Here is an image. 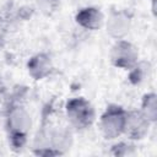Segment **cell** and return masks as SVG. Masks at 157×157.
Returning a JSON list of instances; mask_svg holds the SVG:
<instances>
[{
  "label": "cell",
  "instance_id": "obj_1",
  "mask_svg": "<svg viewBox=\"0 0 157 157\" xmlns=\"http://www.w3.org/2000/svg\"><path fill=\"white\" fill-rule=\"evenodd\" d=\"M66 115L70 124L78 130L90 128L94 121V109L82 97L72 98L66 103Z\"/></svg>",
  "mask_w": 157,
  "mask_h": 157
},
{
  "label": "cell",
  "instance_id": "obj_2",
  "mask_svg": "<svg viewBox=\"0 0 157 157\" xmlns=\"http://www.w3.org/2000/svg\"><path fill=\"white\" fill-rule=\"evenodd\" d=\"M126 110L118 105L110 104L101 117V131L105 139H115L124 132L126 121Z\"/></svg>",
  "mask_w": 157,
  "mask_h": 157
},
{
  "label": "cell",
  "instance_id": "obj_3",
  "mask_svg": "<svg viewBox=\"0 0 157 157\" xmlns=\"http://www.w3.org/2000/svg\"><path fill=\"white\" fill-rule=\"evenodd\" d=\"M7 125L11 131L10 139L15 147H22L26 141V135L31 125L28 114L22 108H12L9 114Z\"/></svg>",
  "mask_w": 157,
  "mask_h": 157
},
{
  "label": "cell",
  "instance_id": "obj_4",
  "mask_svg": "<svg viewBox=\"0 0 157 157\" xmlns=\"http://www.w3.org/2000/svg\"><path fill=\"white\" fill-rule=\"evenodd\" d=\"M139 59V52L137 49L126 40L118 39V42L113 45L110 52V60L114 66L124 69V70H131Z\"/></svg>",
  "mask_w": 157,
  "mask_h": 157
},
{
  "label": "cell",
  "instance_id": "obj_5",
  "mask_svg": "<svg viewBox=\"0 0 157 157\" xmlns=\"http://www.w3.org/2000/svg\"><path fill=\"white\" fill-rule=\"evenodd\" d=\"M148 125L150 120L141 110H131L126 113L124 132L132 140H140L147 134Z\"/></svg>",
  "mask_w": 157,
  "mask_h": 157
},
{
  "label": "cell",
  "instance_id": "obj_6",
  "mask_svg": "<svg viewBox=\"0 0 157 157\" xmlns=\"http://www.w3.org/2000/svg\"><path fill=\"white\" fill-rule=\"evenodd\" d=\"M75 20L81 27L90 31H96L103 23V13L97 7H85L76 13Z\"/></svg>",
  "mask_w": 157,
  "mask_h": 157
},
{
  "label": "cell",
  "instance_id": "obj_7",
  "mask_svg": "<svg viewBox=\"0 0 157 157\" xmlns=\"http://www.w3.org/2000/svg\"><path fill=\"white\" fill-rule=\"evenodd\" d=\"M27 67H28L29 75L34 80H42L50 74L53 65H52V60H50L49 55L40 53L29 59Z\"/></svg>",
  "mask_w": 157,
  "mask_h": 157
},
{
  "label": "cell",
  "instance_id": "obj_8",
  "mask_svg": "<svg viewBox=\"0 0 157 157\" xmlns=\"http://www.w3.org/2000/svg\"><path fill=\"white\" fill-rule=\"evenodd\" d=\"M129 26H130L129 17L124 12H115L108 20L107 28L112 37L117 39H121L129 32Z\"/></svg>",
  "mask_w": 157,
  "mask_h": 157
},
{
  "label": "cell",
  "instance_id": "obj_9",
  "mask_svg": "<svg viewBox=\"0 0 157 157\" xmlns=\"http://www.w3.org/2000/svg\"><path fill=\"white\" fill-rule=\"evenodd\" d=\"M156 94L155 93H148L142 99V109L141 112L144 115L150 120L155 121L156 120Z\"/></svg>",
  "mask_w": 157,
  "mask_h": 157
},
{
  "label": "cell",
  "instance_id": "obj_10",
  "mask_svg": "<svg viewBox=\"0 0 157 157\" xmlns=\"http://www.w3.org/2000/svg\"><path fill=\"white\" fill-rule=\"evenodd\" d=\"M148 69H150V64H148V63H144V61H142V63H136V65L131 69L129 80H130L134 85L140 83V82L145 78V76H146Z\"/></svg>",
  "mask_w": 157,
  "mask_h": 157
},
{
  "label": "cell",
  "instance_id": "obj_11",
  "mask_svg": "<svg viewBox=\"0 0 157 157\" xmlns=\"http://www.w3.org/2000/svg\"><path fill=\"white\" fill-rule=\"evenodd\" d=\"M60 0H37V5L42 12L49 15L56 10Z\"/></svg>",
  "mask_w": 157,
  "mask_h": 157
},
{
  "label": "cell",
  "instance_id": "obj_12",
  "mask_svg": "<svg viewBox=\"0 0 157 157\" xmlns=\"http://www.w3.org/2000/svg\"><path fill=\"white\" fill-rule=\"evenodd\" d=\"M132 147L134 146H130L128 144L120 142V144L113 146V153L114 155H118V156H125V155H129L130 153V150H132Z\"/></svg>",
  "mask_w": 157,
  "mask_h": 157
}]
</instances>
